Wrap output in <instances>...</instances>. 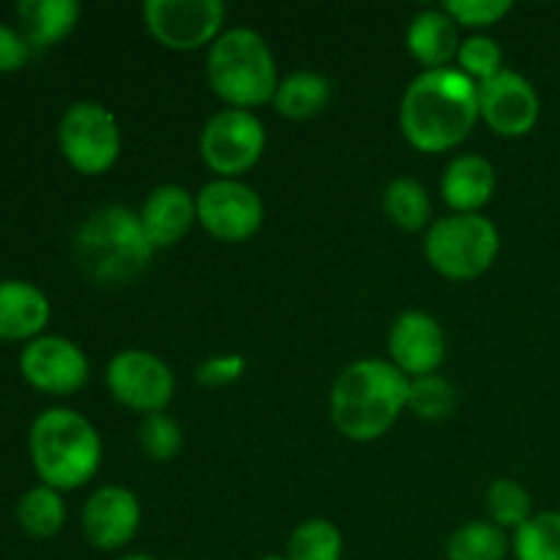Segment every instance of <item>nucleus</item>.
Instances as JSON below:
<instances>
[{
    "label": "nucleus",
    "instance_id": "1",
    "mask_svg": "<svg viewBox=\"0 0 560 560\" xmlns=\"http://www.w3.org/2000/svg\"><path fill=\"white\" fill-rule=\"evenodd\" d=\"M479 118V85L454 66L421 71L399 102V129L421 153L457 148Z\"/></svg>",
    "mask_w": 560,
    "mask_h": 560
},
{
    "label": "nucleus",
    "instance_id": "2",
    "mask_svg": "<svg viewBox=\"0 0 560 560\" xmlns=\"http://www.w3.org/2000/svg\"><path fill=\"white\" fill-rule=\"evenodd\" d=\"M410 377L386 359H361L345 366L331 386V421L348 441L372 443L386 435L408 410Z\"/></svg>",
    "mask_w": 560,
    "mask_h": 560
},
{
    "label": "nucleus",
    "instance_id": "3",
    "mask_svg": "<svg viewBox=\"0 0 560 560\" xmlns=\"http://www.w3.org/2000/svg\"><path fill=\"white\" fill-rule=\"evenodd\" d=\"M31 463L38 479L66 492L88 485L102 468V435L88 416L71 408H47L27 432Z\"/></svg>",
    "mask_w": 560,
    "mask_h": 560
},
{
    "label": "nucleus",
    "instance_id": "4",
    "mask_svg": "<svg viewBox=\"0 0 560 560\" xmlns=\"http://www.w3.org/2000/svg\"><path fill=\"white\" fill-rule=\"evenodd\" d=\"M153 252L140 217L124 206L98 208L80 224L74 238L77 262L102 288L135 282L153 260Z\"/></svg>",
    "mask_w": 560,
    "mask_h": 560
},
{
    "label": "nucleus",
    "instance_id": "5",
    "mask_svg": "<svg viewBox=\"0 0 560 560\" xmlns=\"http://www.w3.org/2000/svg\"><path fill=\"white\" fill-rule=\"evenodd\" d=\"M206 77L228 107L255 109L273 102L279 69L266 38L252 27H230L208 47Z\"/></svg>",
    "mask_w": 560,
    "mask_h": 560
},
{
    "label": "nucleus",
    "instance_id": "6",
    "mask_svg": "<svg viewBox=\"0 0 560 560\" xmlns=\"http://www.w3.org/2000/svg\"><path fill=\"white\" fill-rule=\"evenodd\" d=\"M427 262L441 277L470 282L492 268L501 255V233L481 213H452L435 219L424 238Z\"/></svg>",
    "mask_w": 560,
    "mask_h": 560
},
{
    "label": "nucleus",
    "instance_id": "7",
    "mask_svg": "<svg viewBox=\"0 0 560 560\" xmlns=\"http://www.w3.org/2000/svg\"><path fill=\"white\" fill-rule=\"evenodd\" d=\"M58 145L66 162L82 175H102L120 156V126L98 102H74L58 124Z\"/></svg>",
    "mask_w": 560,
    "mask_h": 560
},
{
    "label": "nucleus",
    "instance_id": "8",
    "mask_svg": "<svg viewBox=\"0 0 560 560\" xmlns=\"http://www.w3.org/2000/svg\"><path fill=\"white\" fill-rule=\"evenodd\" d=\"M200 153L219 178H238L266 153V126L252 109H219L202 126Z\"/></svg>",
    "mask_w": 560,
    "mask_h": 560
},
{
    "label": "nucleus",
    "instance_id": "9",
    "mask_svg": "<svg viewBox=\"0 0 560 560\" xmlns=\"http://www.w3.org/2000/svg\"><path fill=\"white\" fill-rule=\"evenodd\" d=\"M228 5L222 0H145L142 22L162 47L195 52L222 36Z\"/></svg>",
    "mask_w": 560,
    "mask_h": 560
},
{
    "label": "nucleus",
    "instance_id": "10",
    "mask_svg": "<svg viewBox=\"0 0 560 560\" xmlns=\"http://www.w3.org/2000/svg\"><path fill=\"white\" fill-rule=\"evenodd\" d=\"M104 381L115 402L142 416L162 413L173 402V370L151 350L129 348L115 353L104 372Z\"/></svg>",
    "mask_w": 560,
    "mask_h": 560
},
{
    "label": "nucleus",
    "instance_id": "11",
    "mask_svg": "<svg viewBox=\"0 0 560 560\" xmlns=\"http://www.w3.org/2000/svg\"><path fill=\"white\" fill-rule=\"evenodd\" d=\"M260 195L238 178H213L197 191V222L222 244H244L262 228Z\"/></svg>",
    "mask_w": 560,
    "mask_h": 560
},
{
    "label": "nucleus",
    "instance_id": "12",
    "mask_svg": "<svg viewBox=\"0 0 560 560\" xmlns=\"http://www.w3.org/2000/svg\"><path fill=\"white\" fill-rule=\"evenodd\" d=\"M20 372L42 394L69 397L85 386L91 364L77 342L58 334H42L22 348Z\"/></svg>",
    "mask_w": 560,
    "mask_h": 560
},
{
    "label": "nucleus",
    "instance_id": "13",
    "mask_svg": "<svg viewBox=\"0 0 560 560\" xmlns=\"http://www.w3.org/2000/svg\"><path fill=\"white\" fill-rule=\"evenodd\" d=\"M481 120L498 137H525L536 129L541 115V98L534 82L520 71L503 69L492 80L479 85Z\"/></svg>",
    "mask_w": 560,
    "mask_h": 560
},
{
    "label": "nucleus",
    "instance_id": "14",
    "mask_svg": "<svg viewBox=\"0 0 560 560\" xmlns=\"http://www.w3.org/2000/svg\"><path fill=\"white\" fill-rule=\"evenodd\" d=\"M142 523V509L135 492L120 485H104L82 506V534L88 545L102 552L131 545Z\"/></svg>",
    "mask_w": 560,
    "mask_h": 560
},
{
    "label": "nucleus",
    "instance_id": "15",
    "mask_svg": "<svg viewBox=\"0 0 560 560\" xmlns=\"http://www.w3.org/2000/svg\"><path fill=\"white\" fill-rule=\"evenodd\" d=\"M443 359H446V334L430 312L408 310L392 323L388 361L410 381L435 375Z\"/></svg>",
    "mask_w": 560,
    "mask_h": 560
},
{
    "label": "nucleus",
    "instance_id": "16",
    "mask_svg": "<svg viewBox=\"0 0 560 560\" xmlns=\"http://www.w3.org/2000/svg\"><path fill=\"white\" fill-rule=\"evenodd\" d=\"M140 224L153 249H167L184 241L197 222V197L180 184H162L145 197Z\"/></svg>",
    "mask_w": 560,
    "mask_h": 560
},
{
    "label": "nucleus",
    "instance_id": "17",
    "mask_svg": "<svg viewBox=\"0 0 560 560\" xmlns=\"http://www.w3.org/2000/svg\"><path fill=\"white\" fill-rule=\"evenodd\" d=\"M495 186L498 173L490 159L481 153H463L443 170L441 195L454 213H479L492 200Z\"/></svg>",
    "mask_w": 560,
    "mask_h": 560
},
{
    "label": "nucleus",
    "instance_id": "18",
    "mask_svg": "<svg viewBox=\"0 0 560 560\" xmlns=\"http://www.w3.org/2000/svg\"><path fill=\"white\" fill-rule=\"evenodd\" d=\"M52 306L42 288L25 279H0V339H36L47 328Z\"/></svg>",
    "mask_w": 560,
    "mask_h": 560
},
{
    "label": "nucleus",
    "instance_id": "19",
    "mask_svg": "<svg viewBox=\"0 0 560 560\" xmlns=\"http://www.w3.org/2000/svg\"><path fill=\"white\" fill-rule=\"evenodd\" d=\"M459 44V25L443 9L419 11L405 31V47L424 71L446 69L457 60Z\"/></svg>",
    "mask_w": 560,
    "mask_h": 560
},
{
    "label": "nucleus",
    "instance_id": "20",
    "mask_svg": "<svg viewBox=\"0 0 560 560\" xmlns=\"http://www.w3.org/2000/svg\"><path fill=\"white\" fill-rule=\"evenodd\" d=\"M80 3L77 0H20L16 3V20H20L22 36L31 47H52L63 42L80 22Z\"/></svg>",
    "mask_w": 560,
    "mask_h": 560
},
{
    "label": "nucleus",
    "instance_id": "21",
    "mask_svg": "<svg viewBox=\"0 0 560 560\" xmlns=\"http://www.w3.org/2000/svg\"><path fill=\"white\" fill-rule=\"evenodd\" d=\"M331 82H328L326 74L312 69H299L279 80L271 104L284 118L310 120L317 118L331 104Z\"/></svg>",
    "mask_w": 560,
    "mask_h": 560
},
{
    "label": "nucleus",
    "instance_id": "22",
    "mask_svg": "<svg viewBox=\"0 0 560 560\" xmlns=\"http://www.w3.org/2000/svg\"><path fill=\"white\" fill-rule=\"evenodd\" d=\"M383 213L392 224L408 233H419L432 219L430 191L410 175H399L383 191Z\"/></svg>",
    "mask_w": 560,
    "mask_h": 560
},
{
    "label": "nucleus",
    "instance_id": "23",
    "mask_svg": "<svg viewBox=\"0 0 560 560\" xmlns=\"http://www.w3.org/2000/svg\"><path fill=\"white\" fill-rule=\"evenodd\" d=\"M512 552L506 530L490 520L465 523L448 536L446 560H506Z\"/></svg>",
    "mask_w": 560,
    "mask_h": 560
},
{
    "label": "nucleus",
    "instance_id": "24",
    "mask_svg": "<svg viewBox=\"0 0 560 560\" xmlns=\"http://www.w3.org/2000/svg\"><path fill=\"white\" fill-rule=\"evenodd\" d=\"M16 520L25 534L36 536V539H49V536L60 534L66 525V503L58 490L47 485L31 487L25 495L16 503Z\"/></svg>",
    "mask_w": 560,
    "mask_h": 560
},
{
    "label": "nucleus",
    "instance_id": "25",
    "mask_svg": "<svg viewBox=\"0 0 560 560\" xmlns=\"http://www.w3.org/2000/svg\"><path fill=\"white\" fill-rule=\"evenodd\" d=\"M342 556L345 536L331 520H304L288 539V560H342Z\"/></svg>",
    "mask_w": 560,
    "mask_h": 560
},
{
    "label": "nucleus",
    "instance_id": "26",
    "mask_svg": "<svg viewBox=\"0 0 560 560\" xmlns=\"http://www.w3.org/2000/svg\"><path fill=\"white\" fill-rule=\"evenodd\" d=\"M514 560H560V512H539L514 530Z\"/></svg>",
    "mask_w": 560,
    "mask_h": 560
},
{
    "label": "nucleus",
    "instance_id": "27",
    "mask_svg": "<svg viewBox=\"0 0 560 560\" xmlns=\"http://www.w3.org/2000/svg\"><path fill=\"white\" fill-rule=\"evenodd\" d=\"M487 512L498 528L517 530L534 517V498L520 481L498 479L487 490Z\"/></svg>",
    "mask_w": 560,
    "mask_h": 560
},
{
    "label": "nucleus",
    "instance_id": "28",
    "mask_svg": "<svg viewBox=\"0 0 560 560\" xmlns=\"http://www.w3.org/2000/svg\"><path fill=\"white\" fill-rule=\"evenodd\" d=\"M408 410L421 421H446L457 410V388L443 375H424L410 381Z\"/></svg>",
    "mask_w": 560,
    "mask_h": 560
},
{
    "label": "nucleus",
    "instance_id": "29",
    "mask_svg": "<svg viewBox=\"0 0 560 560\" xmlns=\"http://www.w3.org/2000/svg\"><path fill=\"white\" fill-rule=\"evenodd\" d=\"M137 441H140L142 454L153 463H173L184 448V430L178 421L162 410V413L142 416L140 430H137Z\"/></svg>",
    "mask_w": 560,
    "mask_h": 560
},
{
    "label": "nucleus",
    "instance_id": "30",
    "mask_svg": "<svg viewBox=\"0 0 560 560\" xmlns=\"http://www.w3.org/2000/svg\"><path fill=\"white\" fill-rule=\"evenodd\" d=\"M457 69L463 71L465 77H470L476 85L492 80V77L503 71L501 44L492 36H487V33H474V36H468L459 44Z\"/></svg>",
    "mask_w": 560,
    "mask_h": 560
},
{
    "label": "nucleus",
    "instance_id": "31",
    "mask_svg": "<svg viewBox=\"0 0 560 560\" xmlns=\"http://www.w3.org/2000/svg\"><path fill=\"white\" fill-rule=\"evenodd\" d=\"M512 9V0H446V3H443V11H446L457 25L474 27V31L476 27L485 31V27L498 25Z\"/></svg>",
    "mask_w": 560,
    "mask_h": 560
},
{
    "label": "nucleus",
    "instance_id": "32",
    "mask_svg": "<svg viewBox=\"0 0 560 560\" xmlns=\"http://www.w3.org/2000/svg\"><path fill=\"white\" fill-rule=\"evenodd\" d=\"M246 372V359L238 353H222V355H211V359L202 361L197 366L195 377L200 386L206 388H224L230 383L241 381Z\"/></svg>",
    "mask_w": 560,
    "mask_h": 560
},
{
    "label": "nucleus",
    "instance_id": "33",
    "mask_svg": "<svg viewBox=\"0 0 560 560\" xmlns=\"http://www.w3.org/2000/svg\"><path fill=\"white\" fill-rule=\"evenodd\" d=\"M31 42L22 36V31L0 22V74L16 71L31 60Z\"/></svg>",
    "mask_w": 560,
    "mask_h": 560
},
{
    "label": "nucleus",
    "instance_id": "34",
    "mask_svg": "<svg viewBox=\"0 0 560 560\" xmlns=\"http://www.w3.org/2000/svg\"><path fill=\"white\" fill-rule=\"evenodd\" d=\"M118 560H159V558L148 556V552H126V556H120Z\"/></svg>",
    "mask_w": 560,
    "mask_h": 560
},
{
    "label": "nucleus",
    "instance_id": "35",
    "mask_svg": "<svg viewBox=\"0 0 560 560\" xmlns=\"http://www.w3.org/2000/svg\"><path fill=\"white\" fill-rule=\"evenodd\" d=\"M260 560H288V556H266V558H260Z\"/></svg>",
    "mask_w": 560,
    "mask_h": 560
}]
</instances>
